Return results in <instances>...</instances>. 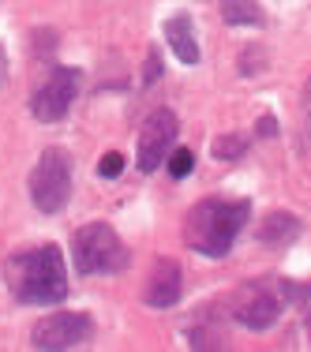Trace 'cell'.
<instances>
[{"label": "cell", "instance_id": "6da1fadb", "mask_svg": "<svg viewBox=\"0 0 311 352\" xmlns=\"http://www.w3.org/2000/svg\"><path fill=\"white\" fill-rule=\"evenodd\" d=\"M8 289L19 304H61L68 296V270L56 244L30 248L8 263Z\"/></svg>", "mask_w": 311, "mask_h": 352}, {"label": "cell", "instance_id": "7a4b0ae2", "mask_svg": "<svg viewBox=\"0 0 311 352\" xmlns=\"http://www.w3.org/2000/svg\"><path fill=\"white\" fill-rule=\"evenodd\" d=\"M248 214H251V206L244 199H237V203H229V199H203L199 206H191L184 236H188L191 251H199L206 258H222V255H229V248L237 240V232L244 229Z\"/></svg>", "mask_w": 311, "mask_h": 352}, {"label": "cell", "instance_id": "3957f363", "mask_svg": "<svg viewBox=\"0 0 311 352\" xmlns=\"http://www.w3.org/2000/svg\"><path fill=\"white\" fill-rule=\"evenodd\" d=\"M72 199V157L64 150H41L38 165L30 169V203L41 214L64 210V203Z\"/></svg>", "mask_w": 311, "mask_h": 352}, {"label": "cell", "instance_id": "277c9868", "mask_svg": "<svg viewBox=\"0 0 311 352\" xmlns=\"http://www.w3.org/2000/svg\"><path fill=\"white\" fill-rule=\"evenodd\" d=\"M72 258L79 274H113L128 263V251H124L120 236H116L109 225H87V229L75 232L72 240Z\"/></svg>", "mask_w": 311, "mask_h": 352}, {"label": "cell", "instance_id": "5b68a950", "mask_svg": "<svg viewBox=\"0 0 311 352\" xmlns=\"http://www.w3.org/2000/svg\"><path fill=\"white\" fill-rule=\"evenodd\" d=\"M94 333V322H90L83 311H56V315H45L41 322L30 330V345L34 349H79L90 341Z\"/></svg>", "mask_w": 311, "mask_h": 352}, {"label": "cell", "instance_id": "8992f818", "mask_svg": "<svg viewBox=\"0 0 311 352\" xmlns=\"http://www.w3.org/2000/svg\"><path fill=\"white\" fill-rule=\"evenodd\" d=\"M75 94H79V72L75 68H53L49 79L41 82V87L34 90V98H30V113H34L38 120L53 124L72 109Z\"/></svg>", "mask_w": 311, "mask_h": 352}, {"label": "cell", "instance_id": "52a82bcc", "mask_svg": "<svg viewBox=\"0 0 311 352\" xmlns=\"http://www.w3.org/2000/svg\"><path fill=\"white\" fill-rule=\"evenodd\" d=\"M176 135H180L176 116L169 113V109H154V113L147 116V124H142V131H139V157H136L139 169L142 173H154L158 165L169 157Z\"/></svg>", "mask_w": 311, "mask_h": 352}, {"label": "cell", "instance_id": "ba28073f", "mask_svg": "<svg viewBox=\"0 0 311 352\" xmlns=\"http://www.w3.org/2000/svg\"><path fill=\"white\" fill-rule=\"evenodd\" d=\"M277 315H281V300H277V292L266 281L244 285L237 300H233V318L240 326H248V330H266V326H274Z\"/></svg>", "mask_w": 311, "mask_h": 352}, {"label": "cell", "instance_id": "9c48e42d", "mask_svg": "<svg viewBox=\"0 0 311 352\" xmlns=\"http://www.w3.org/2000/svg\"><path fill=\"white\" fill-rule=\"evenodd\" d=\"M180 266L173 263V258H162V263L150 270V278H147V304L150 307H173L176 300H180Z\"/></svg>", "mask_w": 311, "mask_h": 352}, {"label": "cell", "instance_id": "30bf717a", "mask_svg": "<svg viewBox=\"0 0 311 352\" xmlns=\"http://www.w3.org/2000/svg\"><path fill=\"white\" fill-rule=\"evenodd\" d=\"M165 41L173 45V53L184 64H199V41H195V27H191L188 15H173L165 23Z\"/></svg>", "mask_w": 311, "mask_h": 352}, {"label": "cell", "instance_id": "8fae6325", "mask_svg": "<svg viewBox=\"0 0 311 352\" xmlns=\"http://www.w3.org/2000/svg\"><path fill=\"white\" fill-rule=\"evenodd\" d=\"M297 232H300V221L292 214H266L263 225H259V240H263V244H270V248L289 244Z\"/></svg>", "mask_w": 311, "mask_h": 352}, {"label": "cell", "instance_id": "7c38bea8", "mask_svg": "<svg viewBox=\"0 0 311 352\" xmlns=\"http://www.w3.org/2000/svg\"><path fill=\"white\" fill-rule=\"evenodd\" d=\"M222 19L233 23V27H259L263 23V8L255 0H222Z\"/></svg>", "mask_w": 311, "mask_h": 352}, {"label": "cell", "instance_id": "4fadbf2b", "mask_svg": "<svg viewBox=\"0 0 311 352\" xmlns=\"http://www.w3.org/2000/svg\"><path fill=\"white\" fill-rule=\"evenodd\" d=\"M214 157L217 162H237V157L248 150V135H222V139H214Z\"/></svg>", "mask_w": 311, "mask_h": 352}, {"label": "cell", "instance_id": "5bb4252c", "mask_svg": "<svg viewBox=\"0 0 311 352\" xmlns=\"http://www.w3.org/2000/svg\"><path fill=\"white\" fill-rule=\"evenodd\" d=\"M191 169H195V154L191 150H176V154L169 157V173L180 180V176H188Z\"/></svg>", "mask_w": 311, "mask_h": 352}, {"label": "cell", "instance_id": "9a60e30c", "mask_svg": "<svg viewBox=\"0 0 311 352\" xmlns=\"http://www.w3.org/2000/svg\"><path fill=\"white\" fill-rule=\"evenodd\" d=\"M120 169H124V157L116 154V150H113V154H105L102 162H98V173L109 176V180H113V176H120Z\"/></svg>", "mask_w": 311, "mask_h": 352}, {"label": "cell", "instance_id": "2e32d148", "mask_svg": "<svg viewBox=\"0 0 311 352\" xmlns=\"http://www.w3.org/2000/svg\"><path fill=\"white\" fill-rule=\"evenodd\" d=\"M158 75H162V64H158V49H150V56H147V75H142V79L154 82Z\"/></svg>", "mask_w": 311, "mask_h": 352}, {"label": "cell", "instance_id": "e0dca14e", "mask_svg": "<svg viewBox=\"0 0 311 352\" xmlns=\"http://www.w3.org/2000/svg\"><path fill=\"white\" fill-rule=\"evenodd\" d=\"M259 135H263V139H274V135H277L274 116H263V120H259Z\"/></svg>", "mask_w": 311, "mask_h": 352}, {"label": "cell", "instance_id": "ac0fdd59", "mask_svg": "<svg viewBox=\"0 0 311 352\" xmlns=\"http://www.w3.org/2000/svg\"><path fill=\"white\" fill-rule=\"evenodd\" d=\"M4 68H8V64H4V49H0V79H4Z\"/></svg>", "mask_w": 311, "mask_h": 352}, {"label": "cell", "instance_id": "d6986e66", "mask_svg": "<svg viewBox=\"0 0 311 352\" xmlns=\"http://www.w3.org/2000/svg\"><path fill=\"white\" fill-rule=\"evenodd\" d=\"M308 333H311V315H308Z\"/></svg>", "mask_w": 311, "mask_h": 352}]
</instances>
